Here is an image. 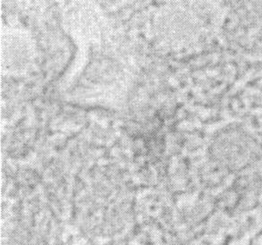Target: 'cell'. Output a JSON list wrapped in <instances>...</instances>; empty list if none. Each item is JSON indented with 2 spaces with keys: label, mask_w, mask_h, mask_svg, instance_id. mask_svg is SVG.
<instances>
[{
  "label": "cell",
  "mask_w": 262,
  "mask_h": 245,
  "mask_svg": "<svg viewBox=\"0 0 262 245\" xmlns=\"http://www.w3.org/2000/svg\"><path fill=\"white\" fill-rule=\"evenodd\" d=\"M34 61V47L28 34L12 30L3 36L2 64L7 74L21 75L32 66Z\"/></svg>",
  "instance_id": "cell-1"
}]
</instances>
